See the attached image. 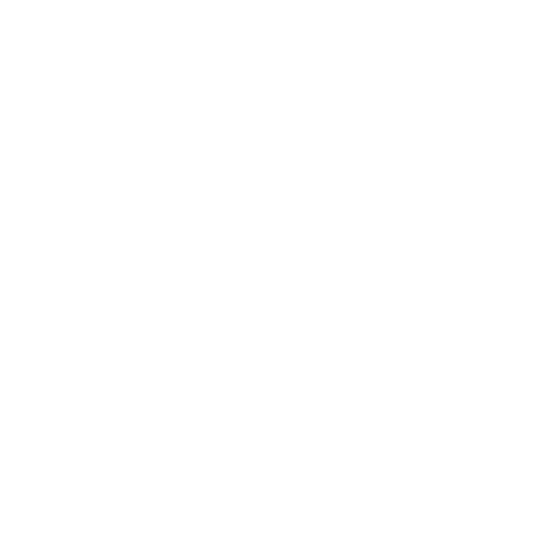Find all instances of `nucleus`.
I'll list each match as a JSON object with an SVG mask.
<instances>
[]
</instances>
